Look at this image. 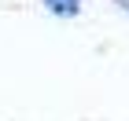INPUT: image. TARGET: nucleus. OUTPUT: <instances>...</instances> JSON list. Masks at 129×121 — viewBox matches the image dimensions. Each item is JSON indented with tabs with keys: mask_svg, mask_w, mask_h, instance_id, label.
Listing matches in <instances>:
<instances>
[{
	"mask_svg": "<svg viewBox=\"0 0 129 121\" xmlns=\"http://www.w3.org/2000/svg\"><path fill=\"white\" fill-rule=\"evenodd\" d=\"M44 4H48V11H55L59 19H74L81 11V0H44Z\"/></svg>",
	"mask_w": 129,
	"mask_h": 121,
	"instance_id": "nucleus-1",
	"label": "nucleus"
}]
</instances>
